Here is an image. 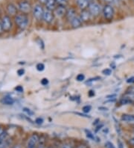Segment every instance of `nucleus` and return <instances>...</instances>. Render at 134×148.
Returning a JSON list of instances; mask_svg holds the SVG:
<instances>
[{"label": "nucleus", "mask_w": 134, "mask_h": 148, "mask_svg": "<svg viewBox=\"0 0 134 148\" xmlns=\"http://www.w3.org/2000/svg\"><path fill=\"white\" fill-rule=\"evenodd\" d=\"M15 22L20 29H25L29 25V18L25 14H19L15 17Z\"/></svg>", "instance_id": "nucleus-1"}, {"label": "nucleus", "mask_w": 134, "mask_h": 148, "mask_svg": "<svg viewBox=\"0 0 134 148\" xmlns=\"http://www.w3.org/2000/svg\"><path fill=\"white\" fill-rule=\"evenodd\" d=\"M103 14L104 16L107 20H110L113 19V16H114V9L110 5H107L103 8Z\"/></svg>", "instance_id": "nucleus-2"}, {"label": "nucleus", "mask_w": 134, "mask_h": 148, "mask_svg": "<svg viewBox=\"0 0 134 148\" xmlns=\"http://www.w3.org/2000/svg\"><path fill=\"white\" fill-rule=\"evenodd\" d=\"M134 103V94L131 92H128L125 94L122 97V98L120 100V103L122 105H127V104H131Z\"/></svg>", "instance_id": "nucleus-3"}, {"label": "nucleus", "mask_w": 134, "mask_h": 148, "mask_svg": "<svg viewBox=\"0 0 134 148\" xmlns=\"http://www.w3.org/2000/svg\"><path fill=\"white\" fill-rule=\"evenodd\" d=\"M43 7L39 5H37L34 6V9H33V15L37 20H41L43 17Z\"/></svg>", "instance_id": "nucleus-4"}, {"label": "nucleus", "mask_w": 134, "mask_h": 148, "mask_svg": "<svg viewBox=\"0 0 134 148\" xmlns=\"http://www.w3.org/2000/svg\"><path fill=\"white\" fill-rule=\"evenodd\" d=\"M39 141V136L37 134H34L29 138L28 143H27L26 148H36Z\"/></svg>", "instance_id": "nucleus-5"}, {"label": "nucleus", "mask_w": 134, "mask_h": 148, "mask_svg": "<svg viewBox=\"0 0 134 148\" xmlns=\"http://www.w3.org/2000/svg\"><path fill=\"white\" fill-rule=\"evenodd\" d=\"M89 11L90 14L94 16H98L100 14L101 8L96 3H90L89 5Z\"/></svg>", "instance_id": "nucleus-6"}, {"label": "nucleus", "mask_w": 134, "mask_h": 148, "mask_svg": "<svg viewBox=\"0 0 134 148\" xmlns=\"http://www.w3.org/2000/svg\"><path fill=\"white\" fill-rule=\"evenodd\" d=\"M2 26L5 32H8L11 30L12 23H11V20L8 16H5L2 18Z\"/></svg>", "instance_id": "nucleus-7"}, {"label": "nucleus", "mask_w": 134, "mask_h": 148, "mask_svg": "<svg viewBox=\"0 0 134 148\" xmlns=\"http://www.w3.org/2000/svg\"><path fill=\"white\" fill-rule=\"evenodd\" d=\"M43 19L47 23H51L54 20V14L51 10H48L46 8V10H44Z\"/></svg>", "instance_id": "nucleus-8"}, {"label": "nucleus", "mask_w": 134, "mask_h": 148, "mask_svg": "<svg viewBox=\"0 0 134 148\" xmlns=\"http://www.w3.org/2000/svg\"><path fill=\"white\" fill-rule=\"evenodd\" d=\"M19 9L24 14H28L31 11V6L28 2H22L19 4Z\"/></svg>", "instance_id": "nucleus-9"}, {"label": "nucleus", "mask_w": 134, "mask_h": 148, "mask_svg": "<svg viewBox=\"0 0 134 148\" xmlns=\"http://www.w3.org/2000/svg\"><path fill=\"white\" fill-rule=\"evenodd\" d=\"M122 120L125 123L134 125V115L133 114H123L122 117Z\"/></svg>", "instance_id": "nucleus-10"}, {"label": "nucleus", "mask_w": 134, "mask_h": 148, "mask_svg": "<svg viewBox=\"0 0 134 148\" xmlns=\"http://www.w3.org/2000/svg\"><path fill=\"white\" fill-rule=\"evenodd\" d=\"M1 103H2V104H4V105H13V104L14 103V98L10 97V96H5V97H4L1 99Z\"/></svg>", "instance_id": "nucleus-11"}, {"label": "nucleus", "mask_w": 134, "mask_h": 148, "mask_svg": "<svg viewBox=\"0 0 134 148\" xmlns=\"http://www.w3.org/2000/svg\"><path fill=\"white\" fill-rule=\"evenodd\" d=\"M66 11L65 6H58L57 8H55V11L54 13L57 16H64L65 14H66Z\"/></svg>", "instance_id": "nucleus-12"}, {"label": "nucleus", "mask_w": 134, "mask_h": 148, "mask_svg": "<svg viewBox=\"0 0 134 148\" xmlns=\"http://www.w3.org/2000/svg\"><path fill=\"white\" fill-rule=\"evenodd\" d=\"M82 22L83 21L81 20L80 17L76 16L75 18L73 19V20L70 22V23H71V25H72V27L78 28V27H80V26H81V25H82Z\"/></svg>", "instance_id": "nucleus-13"}, {"label": "nucleus", "mask_w": 134, "mask_h": 148, "mask_svg": "<svg viewBox=\"0 0 134 148\" xmlns=\"http://www.w3.org/2000/svg\"><path fill=\"white\" fill-rule=\"evenodd\" d=\"M90 16H91V14H90L89 11H86V10H83L81 13H80V17L83 22H87L90 19Z\"/></svg>", "instance_id": "nucleus-14"}, {"label": "nucleus", "mask_w": 134, "mask_h": 148, "mask_svg": "<svg viewBox=\"0 0 134 148\" xmlns=\"http://www.w3.org/2000/svg\"><path fill=\"white\" fill-rule=\"evenodd\" d=\"M78 5L80 9L85 10L87 7H89V2L87 0H78L77 1Z\"/></svg>", "instance_id": "nucleus-15"}, {"label": "nucleus", "mask_w": 134, "mask_h": 148, "mask_svg": "<svg viewBox=\"0 0 134 148\" xmlns=\"http://www.w3.org/2000/svg\"><path fill=\"white\" fill-rule=\"evenodd\" d=\"M7 11L8 14L11 15H16V12H17V8L16 6L13 4H9L7 6Z\"/></svg>", "instance_id": "nucleus-16"}, {"label": "nucleus", "mask_w": 134, "mask_h": 148, "mask_svg": "<svg viewBox=\"0 0 134 148\" xmlns=\"http://www.w3.org/2000/svg\"><path fill=\"white\" fill-rule=\"evenodd\" d=\"M66 15V18H67V20H68L69 22H71V20L75 18V16H77V15H76V12H75V10L73 9H70L69 10V11H67Z\"/></svg>", "instance_id": "nucleus-17"}, {"label": "nucleus", "mask_w": 134, "mask_h": 148, "mask_svg": "<svg viewBox=\"0 0 134 148\" xmlns=\"http://www.w3.org/2000/svg\"><path fill=\"white\" fill-rule=\"evenodd\" d=\"M46 5L47 9L52 11V10H54L55 8L56 0H48Z\"/></svg>", "instance_id": "nucleus-18"}, {"label": "nucleus", "mask_w": 134, "mask_h": 148, "mask_svg": "<svg viewBox=\"0 0 134 148\" xmlns=\"http://www.w3.org/2000/svg\"><path fill=\"white\" fill-rule=\"evenodd\" d=\"M9 141L8 140H5L2 143L0 144V148H7L9 145Z\"/></svg>", "instance_id": "nucleus-19"}, {"label": "nucleus", "mask_w": 134, "mask_h": 148, "mask_svg": "<svg viewBox=\"0 0 134 148\" xmlns=\"http://www.w3.org/2000/svg\"><path fill=\"white\" fill-rule=\"evenodd\" d=\"M23 112H25V113H26V114H28L29 116L34 115V112H33L31 110V109H29V108H23Z\"/></svg>", "instance_id": "nucleus-20"}, {"label": "nucleus", "mask_w": 134, "mask_h": 148, "mask_svg": "<svg viewBox=\"0 0 134 148\" xmlns=\"http://www.w3.org/2000/svg\"><path fill=\"white\" fill-rule=\"evenodd\" d=\"M56 3L59 6H65L66 5V0H56Z\"/></svg>", "instance_id": "nucleus-21"}, {"label": "nucleus", "mask_w": 134, "mask_h": 148, "mask_svg": "<svg viewBox=\"0 0 134 148\" xmlns=\"http://www.w3.org/2000/svg\"><path fill=\"white\" fill-rule=\"evenodd\" d=\"M37 67V70L38 71H44L45 65L43 64V63H39L37 65V67Z\"/></svg>", "instance_id": "nucleus-22"}, {"label": "nucleus", "mask_w": 134, "mask_h": 148, "mask_svg": "<svg viewBox=\"0 0 134 148\" xmlns=\"http://www.w3.org/2000/svg\"><path fill=\"white\" fill-rule=\"evenodd\" d=\"M84 79H85V76H84V74H82V73L78 74V75L77 76V77H76V79H77L78 82L84 81Z\"/></svg>", "instance_id": "nucleus-23"}, {"label": "nucleus", "mask_w": 134, "mask_h": 148, "mask_svg": "<svg viewBox=\"0 0 134 148\" xmlns=\"http://www.w3.org/2000/svg\"><path fill=\"white\" fill-rule=\"evenodd\" d=\"M82 110L84 113H88L91 110V106H85L83 107Z\"/></svg>", "instance_id": "nucleus-24"}, {"label": "nucleus", "mask_w": 134, "mask_h": 148, "mask_svg": "<svg viewBox=\"0 0 134 148\" xmlns=\"http://www.w3.org/2000/svg\"><path fill=\"white\" fill-rule=\"evenodd\" d=\"M86 136H87L88 138L93 139V140H95V136H94V135H93L90 131L86 130Z\"/></svg>", "instance_id": "nucleus-25"}, {"label": "nucleus", "mask_w": 134, "mask_h": 148, "mask_svg": "<svg viewBox=\"0 0 134 148\" xmlns=\"http://www.w3.org/2000/svg\"><path fill=\"white\" fill-rule=\"evenodd\" d=\"M102 73H103V74H104V75H107V76H110L111 73H112V71H111L110 69H105V70H104V71H102Z\"/></svg>", "instance_id": "nucleus-26"}, {"label": "nucleus", "mask_w": 134, "mask_h": 148, "mask_svg": "<svg viewBox=\"0 0 134 148\" xmlns=\"http://www.w3.org/2000/svg\"><path fill=\"white\" fill-rule=\"evenodd\" d=\"M105 146H106V147H107V148H115L114 145H113L111 142H109V141L106 143Z\"/></svg>", "instance_id": "nucleus-27"}, {"label": "nucleus", "mask_w": 134, "mask_h": 148, "mask_svg": "<svg viewBox=\"0 0 134 148\" xmlns=\"http://www.w3.org/2000/svg\"><path fill=\"white\" fill-rule=\"evenodd\" d=\"M15 90H16L17 92H20V93H21L23 91V88H22V86L16 87V88H15Z\"/></svg>", "instance_id": "nucleus-28"}, {"label": "nucleus", "mask_w": 134, "mask_h": 148, "mask_svg": "<svg viewBox=\"0 0 134 148\" xmlns=\"http://www.w3.org/2000/svg\"><path fill=\"white\" fill-rule=\"evenodd\" d=\"M24 73H25V71H24V69H20V70H18L17 74L19 75V76H22Z\"/></svg>", "instance_id": "nucleus-29"}, {"label": "nucleus", "mask_w": 134, "mask_h": 148, "mask_svg": "<svg viewBox=\"0 0 134 148\" xmlns=\"http://www.w3.org/2000/svg\"><path fill=\"white\" fill-rule=\"evenodd\" d=\"M48 80L47 79H46V78H45V79H43L41 80V84L43 85H48Z\"/></svg>", "instance_id": "nucleus-30"}, {"label": "nucleus", "mask_w": 134, "mask_h": 148, "mask_svg": "<svg viewBox=\"0 0 134 148\" xmlns=\"http://www.w3.org/2000/svg\"><path fill=\"white\" fill-rule=\"evenodd\" d=\"M35 122L37 123V124H42L43 122V120L42 119V118H40V117H39V118H37V119H36Z\"/></svg>", "instance_id": "nucleus-31"}, {"label": "nucleus", "mask_w": 134, "mask_h": 148, "mask_svg": "<svg viewBox=\"0 0 134 148\" xmlns=\"http://www.w3.org/2000/svg\"><path fill=\"white\" fill-rule=\"evenodd\" d=\"M61 148H72V146H71L70 144H68V143H67V144H64V145H63Z\"/></svg>", "instance_id": "nucleus-32"}, {"label": "nucleus", "mask_w": 134, "mask_h": 148, "mask_svg": "<svg viewBox=\"0 0 134 148\" xmlns=\"http://www.w3.org/2000/svg\"><path fill=\"white\" fill-rule=\"evenodd\" d=\"M4 29H3V26H2V20L0 19V34H2L3 32Z\"/></svg>", "instance_id": "nucleus-33"}, {"label": "nucleus", "mask_w": 134, "mask_h": 148, "mask_svg": "<svg viewBox=\"0 0 134 148\" xmlns=\"http://www.w3.org/2000/svg\"><path fill=\"white\" fill-rule=\"evenodd\" d=\"M127 83H134V76L128 79L127 80Z\"/></svg>", "instance_id": "nucleus-34"}, {"label": "nucleus", "mask_w": 134, "mask_h": 148, "mask_svg": "<svg viewBox=\"0 0 134 148\" xmlns=\"http://www.w3.org/2000/svg\"><path fill=\"white\" fill-rule=\"evenodd\" d=\"M129 92L132 93V94H134V86L131 87L130 88H129Z\"/></svg>", "instance_id": "nucleus-35"}, {"label": "nucleus", "mask_w": 134, "mask_h": 148, "mask_svg": "<svg viewBox=\"0 0 134 148\" xmlns=\"http://www.w3.org/2000/svg\"><path fill=\"white\" fill-rule=\"evenodd\" d=\"M76 148H87V146L85 145H80L79 146H78Z\"/></svg>", "instance_id": "nucleus-36"}, {"label": "nucleus", "mask_w": 134, "mask_h": 148, "mask_svg": "<svg viewBox=\"0 0 134 148\" xmlns=\"http://www.w3.org/2000/svg\"><path fill=\"white\" fill-rule=\"evenodd\" d=\"M130 144H131V145H132V146L134 147V137L132 138H131V140H130Z\"/></svg>", "instance_id": "nucleus-37"}, {"label": "nucleus", "mask_w": 134, "mask_h": 148, "mask_svg": "<svg viewBox=\"0 0 134 148\" xmlns=\"http://www.w3.org/2000/svg\"><path fill=\"white\" fill-rule=\"evenodd\" d=\"M95 95V93H94V91L93 90H90L89 92V97H93V96Z\"/></svg>", "instance_id": "nucleus-38"}, {"label": "nucleus", "mask_w": 134, "mask_h": 148, "mask_svg": "<svg viewBox=\"0 0 134 148\" xmlns=\"http://www.w3.org/2000/svg\"><path fill=\"white\" fill-rule=\"evenodd\" d=\"M48 0H39V2L43 4H46V2H48Z\"/></svg>", "instance_id": "nucleus-39"}, {"label": "nucleus", "mask_w": 134, "mask_h": 148, "mask_svg": "<svg viewBox=\"0 0 134 148\" xmlns=\"http://www.w3.org/2000/svg\"><path fill=\"white\" fill-rule=\"evenodd\" d=\"M118 147H119V148H123V145L121 141H118Z\"/></svg>", "instance_id": "nucleus-40"}, {"label": "nucleus", "mask_w": 134, "mask_h": 148, "mask_svg": "<svg viewBox=\"0 0 134 148\" xmlns=\"http://www.w3.org/2000/svg\"><path fill=\"white\" fill-rule=\"evenodd\" d=\"M104 1H106L107 2H110V3H112V2H115L116 0H104Z\"/></svg>", "instance_id": "nucleus-41"}, {"label": "nucleus", "mask_w": 134, "mask_h": 148, "mask_svg": "<svg viewBox=\"0 0 134 148\" xmlns=\"http://www.w3.org/2000/svg\"><path fill=\"white\" fill-rule=\"evenodd\" d=\"M37 148H45V146L43 145H40Z\"/></svg>", "instance_id": "nucleus-42"}, {"label": "nucleus", "mask_w": 134, "mask_h": 148, "mask_svg": "<svg viewBox=\"0 0 134 148\" xmlns=\"http://www.w3.org/2000/svg\"><path fill=\"white\" fill-rule=\"evenodd\" d=\"M12 148H19V146H15V147H12Z\"/></svg>", "instance_id": "nucleus-43"}, {"label": "nucleus", "mask_w": 134, "mask_h": 148, "mask_svg": "<svg viewBox=\"0 0 134 148\" xmlns=\"http://www.w3.org/2000/svg\"><path fill=\"white\" fill-rule=\"evenodd\" d=\"M88 2H89V1H92V0H87Z\"/></svg>", "instance_id": "nucleus-44"}, {"label": "nucleus", "mask_w": 134, "mask_h": 148, "mask_svg": "<svg viewBox=\"0 0 134 148\" xmlns=\"http://www.w3.org/2000/svg\"><path fill=\"white\" fill-rule=\"evenodd\" d=\"M48 148H52V147H48Z\"/></svg>", "instance_id": "nucleus-45"}]
</instances>
